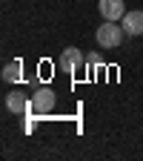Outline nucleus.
I'll use <instances>...</instances> for the list:
<instances>
[{"label": "nucleus", "mask_w": 143, "mask_h": 161, "mask_svg": "<svg viewBox=\"0 0 143 161\" xmlns=\"http://www.w3.org/2000/svg\"><path fill=\"white\" fill-rule=\"evenodd\" d=\"M86 60H89V66H103V58H100L97 52H92V55H86Z\"/></svg>", "instance_id": "obj_8"}, {"label": "nucleus", "mask_w": 143, "mask_h": 161, "mask_svg": "<svg viewBox=\"0 0 143 161\" xmlns=\"http://www.w3.org/2000/svg\"><path fill=\"white\" fill-rule=\"evenodd\" d=\"M120 26H123L126 35H132V37L143 35V12H126L123 20H120Z\"/></svg>", "instance_id": "obj_6"}, {"label": "nucleus", "mask_w": 143, "mask_h": 161, "mask_svg": "<svg viewBox=\"0 0 143 161\" xmlns=\"http://www.w3.org/2000/svg\"><path fill=\"white\" fill-rule=\"evenodd\" d=\"M29 101H32V112H34V115H46V112L54 109L57 95H54V89H49V86H37Z\"/></svg>", "instance_id": "obj_2"}, {"label": "nucleus", "mask_w": 143, "mask_h": 161, "mask_svg": "<svg viewBox=\"0 0 143 161\" xmlns=\"http://www.w3.org/2000/svg\"><path fill=\"white\" fill-rule=\"evenodd\" d=\"M97 9L103 14V20H123V14H126L123 0H97Z\"/></svg>", "instance_id": "obj_4"}, {"label": "nucleus", "mask_w": 143, "mask_h": 161, "mask_svg": "<svg viewBox=\"0 0 143 161\" xmlns=\"http://www.w3.org/2000/svg\"><path fill=\"white\" fill-rule=\"evenodd\" d=\"M6 109L14 112V115H26V112H32V101H26L23 92H9L6 95Z\"/></svg>", "instance_id": "obj_5"}, {"label": "nucleus", "mask_w": 143, "mask_h": 161, "mask_svg": "<svg viewBox=\"0 0 143 161\" xmlns=\"http://www.w3.org/2000/svg\"><path fill=\"white\" fill-rule=\"evenodd\" d=\"M123 35H126V29L117 26V20H103V26H97V32H94L100 49H117L123 43Z\"/></svg>", "instance_id": "obj_1"}, {"label": "nucleus", "mask_w": 143, "mask_h": 161, "mask_svg": "<svg viewBox=\"0 0 143 161\" xmlns=\"http://www.w3.org/2000/svg\"><path fill=\"white\" fill-rule=\"evenodd\" d=\"M20 75H23V64H20V60H9L3 66V80L6 84H17Z\"/></svg>", "instance_id": "obj_7"}, {"label": "nucleus", "mask_w": 143, "mask_h": 161, "mask_svg": "<svg viewBox=\"0 0 143 161\" xmlns=\"http://www.w3.org/2000/svg\"><path fill=\"white\" fill-rule=\"evenodd\" d=\"M86 64H89L86 55L80 52L77 46H66V49H63V55L57 58V66L63 69V72H69V75H72V72H77V69H83Z\"/></svg>", "instance_id": "obj_3"}]
</instances>
